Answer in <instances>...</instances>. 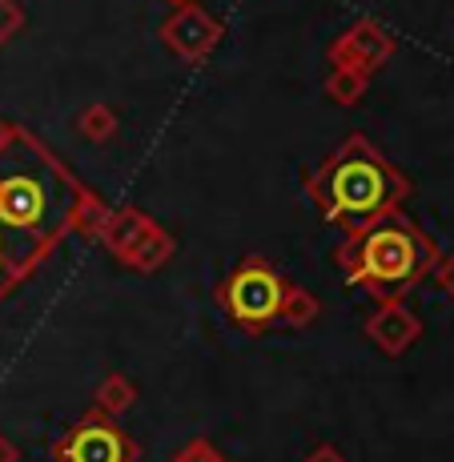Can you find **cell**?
<instances>
[{"mask_svg": "<svg viewBox=\"0 0 454 462\" xmlns=\"http://www.w3.org/2000/svg\"><path fill=\"white\" fill-rule=\"evenodd\" d=\"M81 189L24 133L0 145V229L24 262L37 257L69 229Z\"/></svg>", "mask_w": 454, "mask_h": 462, "instance_id": "6da1fadb", "label": "cell"}, {"mask_svg": "<svg viewBox=\"0 0 454 462\" xmlns=\"http://www.w3.org/2000/svg\"><path fill=\"white\" fill-rule=\"evenodd\" d=\"M314 193L330 221H346L354 229H366L370 221L390 213V206L403 193V181H398L394 169L382 162L366 141L354 137L318 173Z\"/></svg>", "mask_w": 454, "mask_h": 462, "instance_id": "7a4b0ae2", "label": "cell"}, {"mask_svg": "<svg viewBox=\"0 0 454 462\" xmlns=\"http://www.w3.org/2000/svg\"><path fill=\"white\" fill-rule=\"evenodd\" d=\"M426 262H431V245L406 221L378 217L366 229H358V242H354V278L382 290V294L406 290L414 278H422Z\"/></svg>", "mask_w": 454, "mask_h": 462, "instance_id": "3957f363", "label": "cell"}, {"mask_svg": "<svg viewBox=\"0 0 454 462\" xmlns=\"http://www.w3.org/2000/svg\"><path fill=\"white\" fill-rule=\"evenodd\" d=\"M226 306H229V314H234L237 322L262 326L282 310V286H278V278H273L265 265L249 262V265H242V270L234 273V278H229Z\"/></svg>", "mask_w": 454, "mask_h": 462, "instance_id": "277c9868", "label": "cell"}, {"mask_svg": "<svg viewBox=\"0 0 454 462\" xmlns=\"http://www.w3.org/2000/svg\"><path fill=\"white\" fill-rule=\"evenodd\" d=\"M60 462H133V447L113 422L88 419L65 439Z\"/></svg>", "mask_w": 454, "mask_h": 462, "instance_id": "5b68a950", "label": "cell"}, {"mask_svg": "<svg viewBox=\"0 0 454 462\" xmlns=\"http://www.w3.org/2000/svg\"><path fill=\"white\" fill-rule=\"evenodd\" d=\"M24 270H29V262H24V257L16 254V245L8 242V234L0 229V294H5V290L13 286V282L21 278Z\"/></svg>", "mask_w": 454, "mask_h": 462, "instance_id": "8992f818", "label": "cell"}]
</instances>
